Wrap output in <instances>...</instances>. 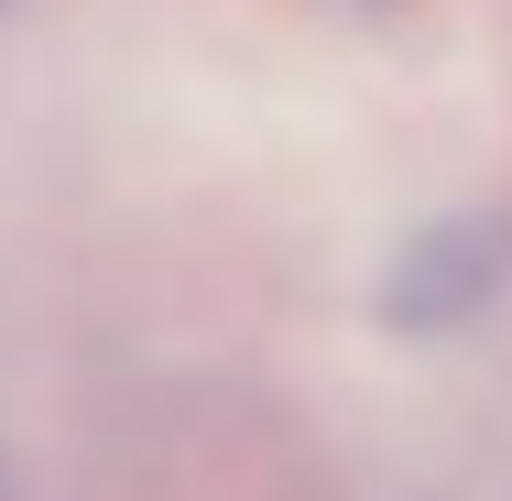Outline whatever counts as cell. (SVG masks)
Returning a JSON list of instances; mask_svg holds the SVG:
<instances>
[{"label": "cell", "mask_w": 512, "mask_h": 501, "mask_svg": "<svg viewBox=\"0 0 512 501\" xmlns=\"http://www.w3.org/2000/svg\"><path fill=\"white\" fill-rule=\"evenodd\" d=\"M502 273H512V218H447V229L404 240V262L382 284V327L447 338V327H469L480 305L502 295Z\"/></svg>", "instance_id": "6da1fadb"}]
</instances>
